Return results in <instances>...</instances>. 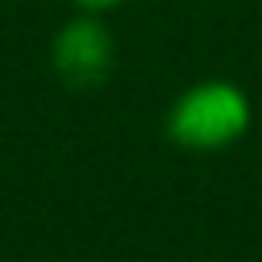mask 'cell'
I'll list each match as a JSON object with an SVG mask.
<instances>
[{
	"mask_svg": "<svg viewBox=\"0 0 262 262\" xmlns=\"http://www.w3.org/2000/svg\"><path fill=\"white\" fill-rule=\"evenodd\" d=\"M77 12H100V16H108V12H116V8H123L127 0H70Z\"/></svg>",
	"mask_w": 262,
	"mask_h": 262,
	"instance_id": "obj_3",
	"label": "cell"
},
{
	"mask_svg": "<svg viewBox=\"0 0 262 262\" xmlns=\"http://www.w3.org/2000/svg\"><path fill=\"white\" fill-rule=\"evenodd\" d=\"M50 70L70 93H97L116 74V31L100 12H74L50 39Z\"/></svg>",
	"mask_w": 262,
	"mask_h": 262,
	"instance_id": "obj_2",
	"label": "cell"
},
{
	"mask_svg": "<svg viewBox=\"0 0 262 262\" xmlns=\"http://www.w3.org/2000/svg\"><path fill=\"white\" fill-rule=\"evenodd\" d=\"M254 104L243 85L228 77H201L170 100L162 116V135L170 147L189 155H220L247 139Z\"/></svg>",
	"mask_w": 262,
	"mask_h": 262,
	"instance_id": "obj_1",
	"label": "cell"
}]
</instances>
